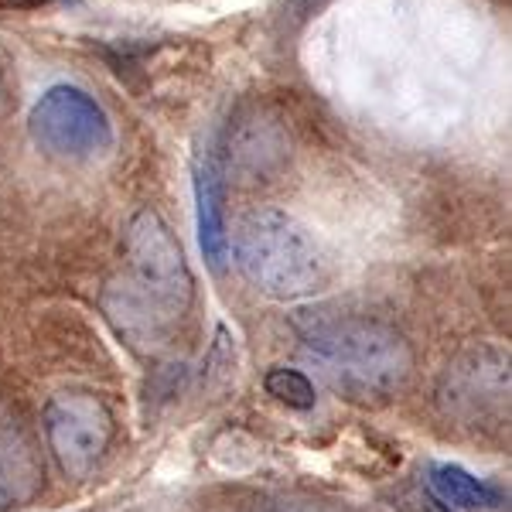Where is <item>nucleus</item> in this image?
<instances>
[{
	"label": "nucleus",
	"mask_w": 512,
	"mask_h": 512,
	"mask_svg": "<svg viewBox=\"0 0 512 512\" xmlns=\"http://www.w3.org/2000/svg\"><path fill=\"white\" fill-rule=\"evenodd\" d=\"M192 308V274L175 233L140 209L123 239V270L103 291V311L130 345L158 349Z\"/></svg>",
	"instance_id": "1"
},
{
	"label": "nucleus",
	"mask_w": 512,
	"mask_h": 512,
	"mask_svg": "<svg viewBox=\"0 0 512 512\" xmlns=\"http://www.w3.org/2000/svg\"><path fill=\"white\" fill-rule=\"evenodd\" d=\"M301 342L328 366L335 386L359 400H386L400 393L414 373L410 342L393 325L369 315L315 304L291 315Z\"/></svg>",
	"instance_id": "2"
},
{
	"label": "nucleus",
	"mask_w": 512,
	"mask_h": 512,
	"mask_svg": "<svg viewBox=\"0 0 512 512\" xmlns=\"http://www.w3.org/2000/svg\"><path fill=\"white\" fill-rule=\"evenodd\" d=\"M236 263L256 291L277 301L311 294L321 280L315 239L301 222L280 209H256L239 222Z\"/></svg>",
	"instance_id": "3"
},
{
	"label": "nucleus",
	"mask_w": 512,
	"mask_h": 512,
	"mask_svg": "<svg viewBox=\"0 0 512 512\" xmlns=\"http://www.w3.org/2000/svg\"><path fill=\"white\" fill-rule=\"evenodd\" d=\"M437 410L468 431L495 434L509 424V355L472 345L454 355L437 379Z\"/></svg>",
	"instance_id": "4"
},
{
	"label": "nucleus",
	"mask_w": 512,
	"mask_h": 512,
	"mask_svg": "<svg viewBox=\"0 0 512 512\" xmlns=\"http://www.w3.org/2000/svg\"><path fill=\"white\" fill-rule=\"evenodd\" d=\"M28 127L41 151L69 161L96 158V154L110 151L113 144V127L106 110L79 86L48 89L31 106Z\"/></svg>",
	"instance_id": "5"
},
{
	"label": "nucleus",
	"mask_w": 512,
	"mask_h": 512,
	"mask_svg": "<svg viewBox=\"0 0 512 512\" xmlns=\"http://www.w3.org/2000/svg\"><path fill=\"white\" fill-rule=\"evenodd\" d=\"M45 434L69 478H82L113 441V417L93 393H59L45 407Z\"/></svg>",
	"instance_id": "6"
},
{
	"label": "nucleus",
	"mask_w": 512,
	"mask_h": 512,
	"mask_svg": "<svg viewBox=\"0 0 512 512\" xmlns=\"http://www.w3.org/2000/svg\"><path fill=\"white\" fill-rule=\"evenodd\" d=\"M195 202H198V243H202L205 263L216 274H222L229 263V233H226V171H222L216 147L198 154Z\"/></svg>",
	"instance_id": "7"
},
{
	"label": "nucleus",
	"mask_w": 512,
	"mask_h": 512,
	"mask_svg": "<svg viewBox=\"0 0 512 512\" xmlns=\"http://www.w3.org/2000/svg\"><path fill=\"white\" fill-rule=\"evenodd\" d=\"M41 485V465L35 458L28 434L18 424L7 420L0 427V509L24 502L38 492Z\"/></svg>",
	"instance_id": "8"
},
{
	"label": "nucleus",
	"mask_w": 512,
	"mask_h": 512,
	"mask_svg": "<svg viewBox=\"0 0 512 512\" xmlns=\"http://www.w3.org/2000/svg\"><path fill=\"white\" fill-rule=\"evenodd\" d=\"M424 489L451 512H489L502 506V492L461 465H427Z\"/></svg>",
	"instance_id": "9"
},
{
	"label": "nucleus",
	"mask_w": 512,
	"mask_h": 512,
	"mask_svg": "<svg viewBox=\"0 0 512 512\" xmlns=\"http://www.w3.org/2000/svg\"><path fill=\"white\" fill-rule=\"evenodd\" d=\"M287 144L280 137V130L267 120H243L236 127V137L229 140V158L236 161L239 171H250V175H267L274 164L284 161Z\"/></svg>",
	"instance_id": "10"
},
{
	"label": "nucleus",
	"mask_w": 512,
	"mask_h": 512,
	"mask_svg": "<svg viewBox=\"0 0 512 512\" xmlns=\"http://www.w3.org/2000/svg\"><path fill=\"white\" fill-rule=\"evenodd\" d=\"M263 386H267V393L274 396V400L287 403V407H294V410L315 407V386H311V379L304 373H297V369H270Z\"/></svg>",
	"instance_id": "11"
},
{
	"label": "nucleus",
	"mask_w": 512,
	"mask_h": 512,
	"mask_svg": "<svg viewBox=\"0 0 512 512\" xmlns=\"http://www.w3.org/2000/svg\"><path fill=\"white\" fill-rule=\"evenodd\" d=\"M239 512H338L332 506L318 499H308V495H284V492H263V495H250V499L239 506Z\"/></svg>",
	"instance_id": "12"
},
{
	"label": "nucleus",
	"mask_w": 512,
	"mask_h": 512,
	"mask_svg": "<svg viewBox=\"0 0 512 512\" xmlns=\"http://www.w3.org/2000/svg\"><path fill=\"white\" fill-rule=\"evenodd\" d=\"M400 509H403V512H451L448 506H441V502H437L427 489H424V495H420V492L403 495V499H400Z\"/></svg>",
	"instance_id": "13"
},
{
	"label": "nucleus",
	"mask_w": 512,
	"mask_h": 512,
	"mask_svg": "<svg viewBox=\"0 0 512 512\" xmlns=\"http://www.w3.org/2000/svg\"><path fill=\"white\" fill-rule=\"evenodd\" d=\"M0 96H4V79H0Z\"/></svg>",
	"instance_id": "14"
}]
</instances>
